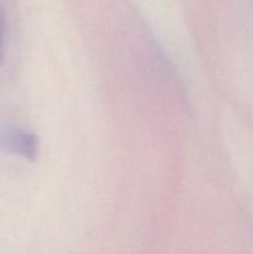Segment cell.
I'll list each match as a JSON object with an SVG mask.
<instances>
[{
	"label": "cell",
	"instance_id": "cell-1",
	"mask_svg": "<svg viewBox=\"0 0 253 254\" xmlns=\"http://www.w3.org/2000/svg\"><path fill=\"white\" fill-rule=\"evenodd\" d=\"M1 140L2 145L14 153L26 159L36 158L37 140L32 134L21 129H9L2 133Z\"/></svg>",
	"mask_w": 253,
	"mask_h": 254
},
{
	"label": "cell",
	"instance_id": "cell-2",
	"mask_svg": "<svg viewBox=\"0 0 253 254\" xmlns=\"http://www.w3.org/2000/svg\"><path fill=\"white\" fill-rule=\"evenodd\" d=\"M0 59H1V44H0Z\"/></svg>",
	"mask_w": 253,
	"mask_h": 254
}]
</instances>
